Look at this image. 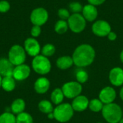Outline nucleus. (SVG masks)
Listing matches in <instances>:
<instances>
[{"label": "nucleus", "mask_w": 123, "mask_h": 123, "mask_svg": "<svg viewBox=\"0 0 123 123\" xmlns=\"http://www.w3.org/2000/svg\"><path fill=\"white\" fill-rule=\"evenodd\" d=\"M10 4L9 1L6 0L0 1V12L1 13H6L10 9Z\"/></svg>", "instance_id": "7c9ffc66"}, {"label": "nucleus", "mask_w": 123, "mask_h": 123, "mask_svg": "<svg viewBox=\"0 0 123 123\" xmlns=\"http://www.w3.org/2000/svg\"><path fill=\"white\" fill-rule=\"evenodd\" d=\"M17 123H33L32 117L27 112H22L16 117Z\"/></svg>", "instance_id": "393cba45"}, {"label": "nucleus", "mask_w": 123, "mask_h": 123, "mask_svg": "<svg viewBox=\"0 0 123 123\" xmlns=\"http://www.w3.org/2000/svg\"><path fill=\"white\" fill-rule=\"evenodd\" d=\"M41 53L43 55L47 58L50 57L53 55L54 53H55V47L53 44H50V43L45 44L41 49Z\"/></svg>", "instance_id": "bb28decb"}, {"label": "nucleus", "mask_w": 123, "mask_h": 123, "mask_svg": "<svg viewBox=\"0 0 123 123\" xmlns=\"http://www.w3.org/2000/svg\"><path fill=\"white\" fill-rule=\"evenodd\" d=\"M117 34L115 32H113V31H111L109 34H108V35H107V37H108V39L110 40V41H115L116 39H117Z\"/></svg>", "instance_id": "72a5a7b5"}, {"label": "nucleus", "mask_w": 123, "mask_h": 123, "mask_svg": "<svg viewBox=\"0 0 123 123\" xmlns=\"http://www.w3.org/2000/svg\"><path fill=\"white\" fill-rule=\"evenodd\" d=\"M41 27L37 25H33L30 30V34L32 35V37H37L41 34Z\"/></svg>", "instance_id": "2f4dec72"}, {"label": "nucleus", "mask_w": 123, "mask_h": 123, "mask_svg": "<svg viewBox=\"0 0 123 123\" xmlns=\"http://www.w3.org/2000/svg\"><path fill=\"white\" fill-rule=\"evenodd\" d=\"M1 81H2V76L0 75V88L1 87Z\"/></svg>", "instance_id": "4c0bfd02"}, {"label": "nucleus", "mask_w": 123, "mask_h": 123, "mask_svg": "<svg viewBox=\"0 0 123 123\" xmlns=\"http://www.w3.org/2000/svg\"><path fill=\"white\" fill-rule=\"evenodd\" d=\"M102 114L108 123H119L123 117V111L120 106L114 102L105 105Z\"/></svg>", "instance_id": "f03ea898"}, {"label": "nucleus", "mask_w": 123, "mask_h": 123, "mask_svg": "<svg viewBox=\"0 0 123 123\" xmlns=\"http://www.w3.org/2000/svg\"><path fill=\"white\" fill-rule=\"evenodd\" d=\"M48 117L49 119H50V120L54 119V114H53V112H51V113L48 114Z\"/></svg>", "instance_id": "f704fd0d"}, {"label": "nucleus", "mask_w": 123, "mask_h": 123, "mask_svg": "<svg viewBox=\"0 0 123 123\" xmlns=\"http://www.w3.org/2000/svg\"><path fill=\"white\" fill-rule=\"evenodd\" d=\"M89 101L88 98L84 95H79L74 99L71 106L74 111L83 112L89 107Z\"/></svg>", "instance_id": "4468645a"}, {"label": "nucleus", "mask_w": 123, "mask_h": 123, "mask_svg": "<svg viewBox=\"0 0 123 123\" xmlns=\"http://www.w3.org/2000/svg\"><path fill=\"white\" fill-rule=\"evenodd\" d=\"M76 78L79 83H80L81 84H84L89 79V74L86 71L84 70H79L76 74Z\"/></svg>", "instance_id": "cd10ccee"}, {"label": "nucleus", "mask_w": 123, "mask_h": 123, "mask_svg": "<svg viewBox=\"0 0 123 123\" xmlns=\"http://www.w3.org/2000/svg\"><path fill=\"white\" fill-rule=\"evenodd\" d=\"M50 81L45 77H40L38 78L35 84H34V89L37 94H45L50 89Z\"/></svg>", "instance_id": "f3484780"}, {"label": "nucleus", "mask_w": 123, "mask_h": 123, "mask_svg": "<svg viewBox=\"0 0 123 123\" xmlns=\"http://www.w3.org/2000/svg\"><path fill=\"white\" fill-rule=\"evenodd\" d=\"M58 16L60 18V19L67 21L69 17L71 16V14H70V12L68 9L65 8H61L58 11Z\"/></svg>", "instance_id": "c756f323"}, {"label": "nucleus", "mask_w": 123, "mask_h": 123, "mask_svg": "<svg viewBox=\"0 0 123 123\" xmlns=\"http://www.w3.org/2000/svg\"><path fill=\"white\" fill-rule=\"evenodd\" d=\"M116 98V91L111 86L103 88L99 94V99L104 105L112 103Z\"/></svg>", "instance_id": "f8f14e48"}, {"label": "nucleus", "mask_w": 123, "mask_h": 123, "mask_svg": "<svg viewBox=\"0 0 123 123\" xmlns=\"http://www.w3.org/2000/svg\"><path fill=\"white\" fill-rule=\"evenodd\" d=\"M74 61L72 57L69 55H63L58 58L56 61V66L61 70H66L71 68L73 66Z\"/></svg>", "instance_id": "a211bd4d"}, {"label": "nucleus", "mask_w": 123, "mask_h": 123, "mask_svg": "<svg viewBox=\"0 0 123 123\" xmlns=\"http://www.w3.org/2000/svg\"><path fill=\"white\" fill-rule=\"evenodd\" d=\"M68 28L74 33H80L84 30L86 21L81 13L72 14L67 20Z\"/></svg>", "instance_id": "423d86ee"}, {"label": "nucleus", "mask_w": 123, "mask_h": 123, "mask_svg": "<svg viewBox=\"0 0 123 123\" xmlns=\"http://www.w3.org/2000/svg\"><path fill=\"white\" fill-rule=\"evenodd\" d=\"M81 13L86 21L88 22H94L96 20L98 16V11L97 7L90 4L84 6Z\"/></svg>", "instance_id": "2eb2a0df"}, {"label": "nucleus", "mask_w": 123, "mask_h": 123, "mask_svg": "<svg viewBox=\"0 0 123 123\" xmlns=\"http://www.w3.org/2000/svg\"><path fill=\"white\" fill-rule=\"evenodd\" d=\"M74 112V110L71 105L68 103L60 104L53 110L54 119L59 123H66L73 117Z\"/></svg>", "instance_id": "7ed1b4c3"}, {"label": "nucleus", "mask_w": 123, "mask_h": 123, "mask_svg": "<svg viewBox=\"0 0 123 123\" xmlns=\"http://www.w3.org/2000/svg\"><path fill=\"white\" fill-rule=\"evenodd\" d=\"M104 104L101 102L99 99H93L89 101V108L91 111L94 112H99L102 110Z\"/></svg>", "instance_id": "b1692460"}, {"label": "nucleus", "mask_w": 123, "mask_h": 123, "mask_svg": "<svg viewBox=\"0 0 123 123\" xmlns=\"http://www.w3.org/2000/svg\"></svg>", "instance_id": "ea45409f"}, {"label": "nucleus", "mask_w": 123, "mask_h": 123, "mask_svg": "<svg viewBox=\"0 0 123 123\" xmlns=\"http://www.w3.org/2000/svg\"><path fill=\"white\" fill-rule=\"evenodd\" d=\"M89 4H92L94 6H99V5H101L106 0H87Z\"/></svg>", "instance_id": "473e14b6"}, {"label": "nucleus", "mask_w": 123, "mask_h": 123, "mask_svg": "<svg viewBox=\"0 0 123 123\" xmlns=\"http://www.w3.org/2000/svg\"><path fill=\"white\" fill-rule=\"evenodd\" d=\"M24 48L27 54L32 57H35L40 54L41 48L39 42L34 37H28L25 40Z\"/></svg>", "instance_id": "9d476101"}, {"label": "nucleus", "mask_w": 123, "mask_h": 123, "mask_svg": "<svg viewBox=\"0 0 123 123\" xmlns=\"http://www.w3.org/2000/svg\"><path fill=\"white\" fill-rule=\"evenodd\" d=\"M92 32L98 37H106L112 31L111 25L105 20L95 21L92 27Z\"/></svg>", "instance_id": "1a4fd4ad"}, {"label": "nucleus", "mask_w": 123, "mask_h": 123, "mask_svg": "<svg viewBox=\"0 0 123 123\" xmlns=\"http://www.w3.org/2000/svg\"><path fill=\"white\" fill-rule=\"evenodd\" d=\"M110 83L115 86H120L123 84V69L120 67H115L111 69L109 74Z\"/></svg>", "instance_id": "ddd939ff"}, {"label": "nucleus", "mask_w": 123, "mask_h": 123, "mask_svg": "<svg viewBox=\"0 0 123 123\" xmlns=\"http://www.w3.org/2000/svg\"><path fill=\"white\" fill-rule=\"evenodd\" d=\"M16 87V80L13 76H5L2 77L1 81V88L7 92H12Z\"/></svg>", "instance_id": "6ab92c4d"}, {"label": "nucleus", "mask_w": 123, "mask_h": 123, "mask_svg": "<svg viewBox=\"0 0 123 123\" xmlns=\"http://www.w3.org/2000/svg\"><path fill=\"white\" fill-rule=\"evenodd\" d=\"M68 29L69 28H68V22L66 20L59 19L56 22V23L55 24V26H54L55 32L59 35L65 34L68 31Z\"/></svg>", "instance_id": "5701e85b"}, {"label": "nucleus", "mask_w": 123, "mask_h": 123, "mask_svg": "<svg viewBox=\"0 0 123 123\" xmlns=\"http://www.w3.org/2000/svg\"><path fill=\"white\" fill-rule=\"evenodd\" d=\"M49 17L48 11L43 7H37L34 9L30 14V22L33 25L42 26L45 25Z\"/></svg>", "instance_id": "6e6552de"}, {"label": "nucleus", "mask_w": 123, "mask_h": 123, "mask_svg": "<svg viewBox=\"0 0 123 123\" xmlns=\"http://www.w3.org/2000/svg\"><path fill=\"white\" fill-rule=\"evenodd\" d=\"M69 10L73 14H77L81 13L83 10V6L82 4L79 1H73L69 4Z\"/></svg>", "instance_id": "c85d7f7f"}, {"label": "nucleus", "mask_w": 123, "mask_h": 123, "mask_svg": "<svg viewBox=\"0 0 123 123\" xmlns=\"http://www.w3.org/2000/svg\"><path fill=\"white\" fill-rule=\"evenodd\" d=\"M63 99H64V94H63L61 89L55 88L52 92L51 95H50V99H51V102L54 105H58L61 104Z\"/></svg>", "instance_id": "412c9836"}, {"label": "nucleus", "mask_w": 123, "mask_h": 123, "mask_svg": "<svg viewBox=\"0 0 123 123\" xmlns=\"http://www.w3.org/2000/svg\"><path fill=\"white\" fill-rule=\"evenodd\" d=\"M25 109V102L24 99L18 98L14 99L11 105V110L13 114L19 115L24 112Z\"/></svg>", "instance_id": "aec40b11"}, {"label": "nucleus", "mask_w": 123, "mask_h": 123, "mask_svg": "<svg viewBox=\"0 0 123 123\" xmlns=\"http://www.w3.org/2000/svg\"><path fill=\"white\" fill-rule=\"evenodd\" d=\"M119 123H123V117H122V119L120 120V121L119 122Z\"/></svg>", "instance_id": "58836bf2"}, {"label": "nucleus", "mask_w": 123, "mask_h": 123, "mask_svg": "<svg viewBox=\"0 0 123 123\" xmlns=\"http://www.w3.org/2000/svg\"><path fill=\"white\" fill-rule=\"evenodd\" d=\"M0 123H17L16 117L13 113L5 112L0 115Z\"/></svg>", "instance_id": "a878e982"}, {"label": "nucleus", "mask_w": 123, "mask_h": 123, "mask_svg": "<svg viewBox=\"0 0 123 123\" xmlns=\"http://www.w3.org/2000/svg\"><path fill=\"white\" fill-rule=\"evenodd\" d=\"M120 97L121 99L123 101V87L120 89Z\"/></svg>", "instance_id": "c9c22d12"}, {"label": "nucleus", "mask_w": 123, "mask_h": 123, "mask_svg": "<svg viewBox=\"0 0 123 123\" xmlns=\"http://www.w3.org/2000/svg\"><path fill=\"white\" fill-rule=\"evenodd\" d=\"M38 109L41 112L44 114H47V115L53 112L54 110L52 103L47 99H43L39 102Z\"/></svg>", "instance_id": "4be33fe9"}, {"label": "nucleus", "mask_w": 123, "mask_h": 123, "mask_svg": "<svg viewBox=\"0 0 123 123\" xmlns=\"http://www.w3.org/2000/svg\"><path fill=\"white\" fill-rule=\"evenodd\" d=\"M30 66L23 63L14 67L12 76L16 81H24L30 76Z\"/></svg>", "instance_id": "9b49d317"}, {"label": "nucleus", "mask_w": 123, "mask_h": 123, "mask_svg": "<svg viewBox=\"0 0 123 123\" xmlns=\"http://www.w3.org/2000/svg\"><path fill=\"white\" fill-rule=\"evenodd\" d=\"M32 68L35 73L40 75H45L51 70V63L47 57L38 55L32 59Z\"/></svg>", "instance_id": "20e7f679"}, {"label": "nucleus", "mask_w": 123, "mask_h": 123, "mask_svg": "<svg viewBox=\"0 0 123 123\" xmlns=\"http://www.w3.org/2000/svg\"><path fill=\"white\" fill-rule=\"evenodd\" d=\"M14 66L9 61L8 58H0V75L2 77L12 76Z\"/></svg>", "instance_id": "dca6fc26"}, {"label": "nucleus", "mask_w": 123, "mask_h": 123, "mask_svg": "<svg viewBox=\"0 0 123 123\" xmlns=\"http://www.w3.org/2000/svg\"><path fill=\"white\" fill-rule=\"evenodd\" d=\"M61 89L64 97L68 99H74L81 94L82 86L78 81H68L63 85Z\"/></svg>", "instance_id": "0eeeda50"}, {"label": "nucleus", "mask_w": 123, "mask_h": 123, "mask_svg": "<svg viewBox=\"0 0 123 123\" xmlns=\"http://www.w3.org/2000/svg\"><path fill=\"white\" fill-rule=\"evenodd\" d=\"M96 55L94 48L89 44H81L74 51L72 58L74 63L78 67H86L94 61Z\"/></svg>", "instance_id": "f257e3e1"}, {"label": "nucleus", "mask_w": 123, "mask_h": 123, "mask_svg": "<svg viewBox=\"0 0 123 123\" xmlns=\"http://www.w3.org/2000/svg\"><path fill=\"white\" fill-rule=\"evenodd\" d=\"M120 61H121V62L123 63V50L121 51V53H120Z\"/></svg>", "instance_id": "e433bc0d"}, {"label": "nucleus", "mask_w": 123, "mask_h": 123, "mask_svg": "<svg viewBox=\"0 0 123 123\" xmlns=\"http://www.w3.org/2000/svg\"><path fill=\"white\" fill-rule=\"evenodd\" d=\"M26 52L24 47L20 45H12L8 53V59L14 66L23 64L26 60Z\"/></svg>", "instance_id": "39448f33"}]
</instances>
